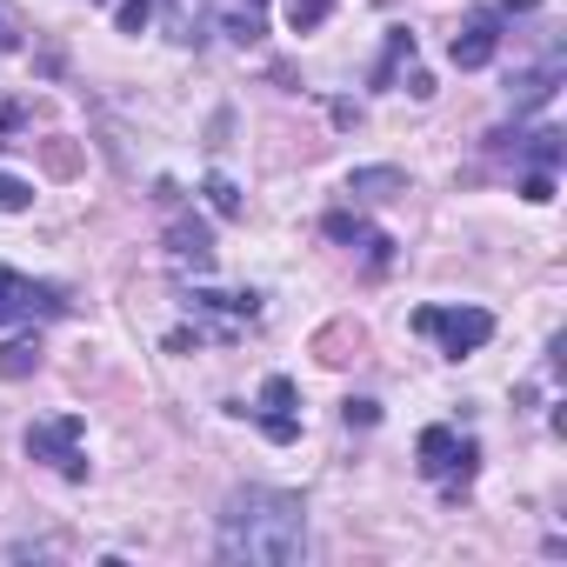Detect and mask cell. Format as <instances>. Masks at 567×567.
Listing matches in <instances>:
<instances>
[{
	"instance_id": "obj_1",
	"label": "cell",
	"mask_w": 567,
	"mask_h": 567,
	"mask_svg": "<svg viewBox=\"0 0 567 567\" xmlns=\"http://www.w3.org/2000/svg\"><path fill=\"white\" fill-rule=\"evenodd\" d=\"M220 554L247 567H295L308 554V514L295 494L274 487H240L220 514Z\"/></svg>"
},
{
	"instance_id": "obj_2",
	"label": "cell",
	"mask_w": 567,
	"mask_h": 567,
	"mask_svg": "<svg viewBox=\"0 0 567 567\" xmlns=\"http://www.w3.org/2000/svg\"><path fill=\"white\" fill-rule=\"evenodd\" d=\"M414 328H421V334H434L447 354H474V348H487L494 315H487V308H421V315H414Z\"/></svg>"
},
{
	"instance_id": "obj_3",
	"label": "cell",
	"mask_w": 567,
	"mask_h": 567,
	"mask_svg": "<svg viewBox=\"0 0 567 567\" xmlns=\"http://www.w3.org/2000/svg\"><path fill=\"white\" fill-rule=\"evenodd\" d=\"M28 454H34V461H48L54 474L81 481V474H87V454H81V414L34 421V427H28Z\"/></svg>"
},
{
	"instance_id": "obj_4",
	"label": "cell",
	"mask_w": 567,
	"mask_h": 567,
	"mask_svg": "<svg viewBox=\"0 0 567 567\" xmlns=\"http://www.w3.org/2000/svg\"><path fill=\"white\" fill-rule=\"evenodd\" d=\"M474 461H481V447L474 441H454V427H427L421 434V474L447 481V494H461L474 481Z\"/></svg>"
},
{
	"instance_id": "obj_5",
	"label": "cell",
	"mask_w": 567,
	"mask_h": 567,
	"mask_svg": "<svg viewBox=\"0 0 567 567\" xmlns=\"http://www.w3.org/2000/svg\"><path fill=\"white\" fill-rule=\"evenodd\" d=\"M48 321V315H68V301H61V288H48V280H28V274H14V267H0V328L8 321Z\"/></svg>"
},
{
	"instance_id": "obj_6",
	"label": "cell",
	"mask_w": 567,
	"mask_h": 567,
	"mask_svg": "<svg viewBox=\"0 0 567 567\" xmlns=\"http://www.w3.org/2000/svg\"><path fill=\"white\" fill-rule=\"evenodd\" d=\"M260 427H267V441H301V421H295V381L288 374H267V388H260Z\"/></svg>"
},
{
	"instance_id": "obj_7",
	"label": "cell",
	"mask_w": 567,
	"mask_h": 567,
	"mask_svg": "<svg viewBox=\"0 0 567 567\" xmlns=\"http://www.w3.org/2000/svg\"><path fill=\"white\" fill-rule=\"evenodd\" d=\"M494 48H501V21H494V14H467L447 54H454V68H487Z\"/></svg>"
},
{
	"instance_id": "obj_8",
	"label": "cell",
	"mask_w": 567,
	"mask_h": 567,
	"mask_svg": "<svg viewBox=\"0 0 567 567\" xmlns=\"http://www.w3.org/2000/svg\"><path fill=\"white\" fill-rule=\"evenodd\" d=\"M220 34L240 41V48H254L267 34V0H220Z\"/></svg>"
},
{
	"instance_id": "obj_9",
	"label": "cell",
	"mask_w": 567,
	"mask_h": 567,
	"mask_svg": "<svg viewBox=\"0 0 567 567\" xmlns=\"http://www.w3.org/2000/svg\"><path fill=\"white\" fill-rule=\"evenodd\" d=\"M167 254H174V267H194V274L214 267V247H207V227L200 220H174L167 227Z\"/></svg>"
},
{
	"instance_id": "obj_10",
	"label": "cell",
	"mask_w": 567,
	"mask_h": 567,
	"mask_svg": "<svg viewBox=\"0 0 567 567\" xmlns=\"http://www.w3.org/2000/svg\"><path fill=\"white\" fill-rule=\"evenodd\" d=\"M167 8V41L174 48H200L207 41V0H161Z\"/></svg>"
},
{
	"instance_id": "obj_11",
	"label": "cell",
	"mask_w": 567,
	"mask_h": 567,
	"mask_svg": "<svg viewBox=\"0 0 567 567\" xmlns=\"http://www.w3.org/2000/svg\"><path fill=\"white\" fill-rule=\"evenodd\" d=\"M328 234H334V240H354L374 267H388V260H394V240H388V234H374V227H368V220H354V214H328Z\"/></svg>"
},
{
	"instance_id": "obj_12",
	"label": "cell",
	"mask_w": 567,
	"mask_h": 567,
	"mask_svg": "<svg viewBox=\"0 0 567 567\" xmlns=\"http://www.w3.org/2000/svg\"><path fill=\"white\" fill-rule=\"evenodd\" d=\"M554 81H560V61H547V68L520 74V81H514V114H534V107H547V101H554Z\"/></svg>"
},
{
	"instance_id": "obj_13",
	"label": "cell",
	"mask_w": 567,
	"mask_h": 567,
	"mask_svg": "<svg viewBox=\"0 0 567 567\" xmlns=\"http://www.w3.org/2000/svg\"><path fill=\"white\" fill-rule=\"evenodd\" d=\"M401 187H408V174H401V167H361V174L348 181V194H354V200H388V194H401Z\"/></svg>"
},
{
	"instance_id": "obj_14",
	"label": "cell",
	"mask_w": 567,
	"mask_h": 567,
	"mask_svg": "<svg viewBox=\"0 0 567 567\" xmlns=\"http://www.w3.org/2000/svg\"><path fill=\"white\" fill-rule=\"evenodd\" d=\"M187 308H200V315H227V321H254V315H260L254 295H207V288H200Z\"/></svg>"
},
{
	"instance_id": "obj_15",
	"label": "cell",
	"mask_w": 567,
	"mask_h": 567,
	"mask_svg": "<svg viewBox=\"0 0 567 567\" xmlns=\"http://www.w3.org/2000/svg\"><path fill=\"white\" fill-rule=\"evenodd\" d=\"M401 61H414V34H408V28H394V34H388V54H381V68H374V87H394Z\"/></svg>"
},
{
	"instance_id": "obj_16",
	"label": "cell",
	"mask_w": 567,
	"mask_h": 567,
	"mask_svg": "<svg viewBox=\"0 0 567 567\" xmlns=\"http://www.w3.org/2000/svg\"><path fill=\"white\" fill-rule=\"evenodd\" d=\"M34 368H41V348L34 341H8V348H0V374H8V381H21Z\"/></svg>"
},
{
	"instance_id": "obj_17",
	"label": "cell",
	"mask_w": 567,
	"mask_h": 567,
	"mask_svg": "<svg viewBox=\"0 0 567 567\" xmlns=\"http://www.w3.org/2000/svg\"><path fill=\"white\" fill-rule=\"evenodd\" d=\"M328 8H334V0H288V28L295 34H315L328 21Z\"/></svg>"
},
{
	"instance_id": "obj_18",
	"label": "cell",
	"mask_w": 567,
	"mask_h": 567,
	"mask_svg": "<svg viewBox=\"0 0 567 567\" xmlns=\"http://www.w3.org/2000/svg\"><path fill=\"white\" fill-rule=\"evenodd\" d=\"M21 207H34V187L14 181V174H0V214H21Z\"/></svg>"
},
{
	"instance_id": "obj_19",
	"label": "cell",
	"mask_w": 567,
	"mask_h": 567,
	"mask_svg": "<svg viewBox=\"0 0 567 567\" xmlns=\"http://www.w3.org/2000/svg\"><path fill=\"white\" fill-rule=\"evenodd\" d=\"M147 21H154V0H121V14H114V28H121V34H141Z\"/></svg>"
},
{
	"instance_id": "obj_20",
	"label": "cell",
	"mask_w": 567,
	"mask_h": 567,
	"mask_svg": "<svg viewBox=\"0 0 567 567\" xmlns=\"http://www.w3.org/2000/svg\"><path fill=\"white\" fill-rule=\"evenodd\" d=\"M207 200H214V214H240V194L227 174H207Z\"/></svg>"
},
{
	"instance_id": "obj_21",
	"label": "cell",
	"mask_w": 567,
	"mask_h": 567,
	"mask_svg": "<svg viewBox=\"0 0 567 567\" xmlns=\"http://www.w3.org/2000/svg\"><path fill=\"white\" fill-rule=\"evenodd\" d=\"M520 194H527V200H554V174H547V167H540V174H527V187H520Z\"/></svg>"
},
{
	"instance_id": "obj_22",
	"label": "cell",
	"mask_w": 567,
	"mask_h": 567,
	"mask_svg": "<svg viewBox=\"0 0 567 567\" xmlns=\"http://www.w3.org/2000/svg\"><path fill=\"white\" fill-rule=\"evenodd\" d=\"M354 421H361V427H374V421H381V408H374V401H348V427H354Z\"/></svg>"
},
{
	"instance_id": "obj_23",
	"label": "cell",
	"mask_w": 567,
	"mask_h": 567,
	"mask_svg": "<svg viewBox=\"0 0 567 567\" xmlns=\"http://www.w3.org/2000/svg\"><path fill=\"white\" fill-rule=\"evenodd\" d=\"M21 127V107H8V101H0V147H8V134Z\"/></svg>"
},
{
	"instance_id": "obj_24",
	"label": "cell",
	"mask_w": 567,
	"mask_h": 567,
	"mask_svg": "<svg viewBox=\"0 0 567 567\" xmlns=\"http://www.w3.org/2000/svg\"><path fill=\"white\" fill-rule=\"evenodd\" d=\"M527 8H534V0H507V14H527Z\"/></svg>"
},
{
	"instance_id": "obj_25",
	"label": "cell",
	"mask_w": 567,
	"mask_h": 567,
	"mask_svg": "<svg viewBox=\"0 0 567 567\" xmlns=\"http://www.w3.org/2000/svg\"><path fill=\"white\" fill-rule=\"evenodd\" d=\"M0 48H14V34H8V28H0Z\"/></svg>"
}]
</instances>
